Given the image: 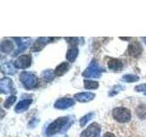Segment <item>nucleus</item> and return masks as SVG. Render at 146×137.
Wrapping results in <instances>:
<instances>
[{
	"mask_svg": "<svg viewBox=\"0 0 146 137\" xmlns=\"http://www.w3.org/2000/svg\"><path fill=\"white\" fill-rule=\"evenodd\" d=\"M68 122V117H59L57 120H55L53 122H51L48 126L46 134L48 136L54 135L55 134H57L60 131L62 128L67 124V122Z\"/></svg>",
	"mask_w": 146,
	"mask_h": 137,
	"instance_id": "1",
	"label": "nucleus"
},
{
	"mask_svg": "<svg viewBox=\"0 0 146 137\" xmlns=\"http://www.w3.org/2000/svg\"><path fill=\"white\" fill-rule=\"evenodd\" d=\"M112 116L119 122H128L131 118V112L127 108L118 107L112 111Z\"/></svg>",
	"mask_w": 146,
	"mask_h": 137,
	"instance_id": "2",
	"label": "nucleus"
},
{
	"mask_svg": "<svg viewBox=\"0 0 146 137\" xmlns=\"http://www.w3.org/2000/svg\"><path fill=\"white\" fill-rule=\"evenodd\" d=\"M20 81L27 89H33L38 84V78L31 72H22L20 74Z\"/></svg>",
	"mask_w": 146,
	"mask_h": 137,
	"instance_id": "3",
	"label": "nucleus"
},
{
	"mask_svg": "<svg viewBox=\"0 0 146 137\" xmlns=\"http://www.w3.org/2000/svg\"><path fill=\"white\" fill-rule=\"evenodd\" d=\"M102 70L99 67L98 63L96 61H92L82 73V76L86 78H100L102 75Z\"/></svg>",
	"mask_w": 146,
	"mask_h": 137,
	"instance_id": "4",
	"label": "nucleus"
},
{
	"mask_svg": "<svg viewBox=\"0 0 146 137\" xmlns=\"http://www.w3.org/2000/svg\"><path fill=\"white\" fill-rule=\"evenodd\" d=\"M100 126L97 122H93L81 132L80 137H97L100 134Z\"/></svg>",
	"mask_w": 146,
	"mask_h": 137,
	"instance_id": "5",
	"label": "nucleus"
},
{
	"mask_svg": "<svg viewBox=\"0 0 146 137\" xmlns=\"http://www.w3.org/2000/svg\"><path fill=\"white\" fill-rule=\"evenodd\" d=\"M31 65V56L29 54L21 55L14 63V66L17 68H27Z\"/></svg>",
	"mask_w": 146,
	"mask_h": 137,
	"instance_id": "6",
	"label": "nucleus"
},
{
	"mask_svg": "<svg viewBox=\"0 0 146 137\" xmlns=\"http://www.w3.org/2000/svg\"><path fill=\"white\" fill-rule=\"evenodd\" d=\"M75 104L74 100L71 99V98H61V99H58L56 102L54 104V107L57 108V109H67V108H70L71 106Z\"/></svg>",
	"mask_w": 146,
	"mask_h": 137,
	"instance_id": "7",
	"label": "nucleus"
},
{
	"mask_svg": "<svg viewBox=\"0 0 146 137\" xmlns=\"http://www.w3.org/2000/svg\"><path fill=\"white\" fill-rule=\"evenodd\" d=\"M0 90L3 93H9L14 92L16 90L13 89V82L9 78H4L0 81Z\"/></svg>",
	"mask_w": 146,
	"mask_h": 137,
	"instance_id": "8",
	"label": "nucleus"
},
{
	"mask_svg": "<svg viewBox=\"0 0 146 137\" xmlns=\"http://www.w3.org/2000/svg\"><path fill=\"white\" fill-rule=\"evenodd\" d=\"M128 52L132 57H138L143 52V48H141V44L138 41H133L129 45L128 48Z\"/></svg>",
	"mask_w": 146,
	"mask_h": 137,
	"instance_id": "9",
	"label": "nucleus"
},
{
	"mask_svg": "<svg viewBox=\"0 0 146 137\" xmlns=\"http://www.w3.org/2000/svg\"><path fill=\"white\" fill-rule=\"evenodd\" d=\"M53 38H39L32 46V51H39L42 49L48 43L51 42Z\"/></svg>",
	"mask_w": 146,
	"mask_h": 137,
	"instance_id": "10",
	"label": "nucleus"
},
{
	"mask_svg": "<svg viewBox=\"0 0 146 137\" xmlns=\"http://www.w3.org/2000/svg\"><path fill=\"white\" fill-rule=\"evenodd\" d=\"M95 98V94L92 92H81L77 93L74 96V99H76L80 102H88L92 100Z\"/></svg>",
	"mask_w": 146,
	"mask_h": 137,
	"instance_id": "11",
	"label": "nucleus"
},
{
	"mask_svg": "<svg viewBox=\"0 0 146 137\" xmlns=\"http://www.w3.org/2000/svg\"><path fill=\"white\" fill-rule=\"evenodd\" d=\"M79 55V49H78L76 45H71L68 49V52L66 54V58L70 62H74Z\"/></svg>",
	"mask_w": 146,
	"mask_h": 137,
	"instance_id": "12",
	"label": "nucleus"
},
{
	"mask_svg": "<svg viewBox=\"0 0 146 137\" xmlns=\"http://www.w3.org/2000/svg\"><path fill=\"white\" fill-rule=\"evenodd\" d=\"M108 67L110 70H111L113 71H120V70H121L123 65L120 59L111 58V59H110L108 61Z\"/></svg>",
	"mask_w": 146,
	"mask_h": 137,
	"instance_id": "13",
	"label": "nucleus"
},
{
	"mask_svg": "<svg viewBox=\"0 0 146 137\" xmlns=\"http://www.w3.org/2000/svg\"><path fill=\"white\" fill-rule=\"evenodd\" d=\"M32 103V100H21V102H19L17 104V106L15 108V111L17 113H20V112H25L27 111V109H29V105Z\"/></svg>",
	"mask_w": 146,
	"mask_h": 137,
	"instance_id": "14",
	"label": "nucleus"
},
{
	"mask_svg": "<svg viewBox=\"0 0 146 137\" xmlns=\"http://www.w3.org/2000/svg\"><path fill=\"white\" fill-rule=\"evenodd\" d=\"M16 41H17V51L15 52V54H18V53H20L22 52L23 50H25L27 47L29 46L30 44V40H21L22 39L20 38H15Z\"/></svg>",
	"mask_w": 146,
	"mask_h": 137,
	"instance_id": "15",
	"label": "nucleus"
},
{
	"mask_svg": "<svg viewBox=\"0 0 146 137\" xmlns=\"http://www.w3.org/2000/svg\"><path fill=\"white\" fill-rule=\"evenodd\" d=\"M68 68H70V65H68V63L62 62L61 64H59V65L56 68V70H55V74H56V76L60 77V76L65 74V73L68 71Z\"/></svg>",
	"mask_w": 146,
	"mask_h": 137,
	"instance_id": "16",
	"label": "nucleus"
},
{
	"mask_svg": "<svg viewBox=\"0 0 146 137\" xmlns=\"http://www.w3.org/2000/svg\"><path fill=\"white\" fill-rule=\"evenodd\" d=\"M1 68H2V70H3L5 73H6V74L13 75L14 73L16 72V70H15V68H16V67L14 66L11 62H9V61L3 63V64H2V66H1Z\"/></svg>",
	"mask_w": 146,
	"mask_h": 137,
	"instance_id": "17",
	"label": "nucleus"
},
{
	"mask_svg": "<svg viewBox=\"0 0 146 137\" xmlns=\"http://www.w3.org/2000/svg\"><path fill=\"white\" fill-rule=\"evenodd\" d=\"M0 48H1V51L2 52L10 53L13 50V49H14V45H13V43L11 42L10 40H4V41H2Z\"/></svg>",
	"mask_w": 146,
	"mask_h": 137,
	"instance_id": "18",
	"label": "nucleus"
},
{
	"mask_svg": "<svg viewBox=\"0 0 146 137\" xmlns=\"http://www.w3.org/2000/svg\"><path fill=\"white\" fill-rule=\"evenodd\" d=\"M41 76H42V78L46 80L50 81L54 79V77L56 76V74H55V71H52L51 70H47L41 73Z\"/></svg>",
	"mask_w": 146,
	"mask_h": 137,
	"instance_id": "19",
	"label": "nucleus"
},
{
	"mask_svg": "<svg viewBox=\"0 0 146 137\" xmlns=\"http://www.w3.org/2000/svg\"><path fill=\"white\" fill-rule=\"evenodd\" d=\"M84 87L86 89H89V90H94V89H97L99 87V83L97 81L85 80H84Z\"/></svg>",
	"mask_w": 146,
	"mask_h": 137,
	"instance_id": "20",
	"label": "nucleus"
},
{
	"mask_svg": "<svg viewBox=\"0 0 146 137\" xmlns=\"http://www.w3.org/2000/svg\"><path fill=\"white\" fill-rule=\"evenodd\" d=\"M93 117V113L92 112H90V113H88V114H86V115H84L83 117H82L80 120V124L81 127H83L85 126V124L87 122H88L89 121L91 120V118Z\"/></svg>",
	"mask_w": 146,
	"mask_h": 137,
	"instance_id": "21",
	"label": "nucleus"
},
{
	"mask_svg": "<svg viewBox=\"0 0 146 137\" xmlns=\"http://www.w3.org/2000/svg\"><path fill=\"white\" fill-rule=\"evenodd\" d=\"M122 80L123 81H126V82H134L139 80V77L138 76H135V75H124L122 77Z\"/></svg>",
	"mask_w": 146,
	"mask_h": 137,
	"instance_id": "22",
	"label": "nucleus"
},
{
	"mask_svg": "<svg viewBox=\"0 0 146 137\" xmlns=\"http://www.w3.org/2000/svg\"><path fill=\"white\" fill-rule=\"evenodd\" d=\"M16 100H17V97L15 95H12V96H10L6 102H4V106L6 107V108H9L10 106H12V105L14 104V102H16Z\"/></svg>",
	"mask_w": 146,
	"mask_h": 137,
	"instance_id": "23",
	"label": "nucleus"
},
{
	"mask_svg": "<svg viewBox=\"0 0 146 137\" xmlns=\"http://www.w3.org/2000/svg\"><path fill=\"white\" fill-rule=\"evenodd\" d=\"M137 114L141 119L146 118V107L145 106H140L137 108Z\"/></svg>",
	"mask_w": 146,
	"mask_h": 137,
	"instance_id": "24",
	"label": "nucleus"
},
{
	"mask_svg": "<svg viewBox=\"0 0 146 137\" xmlns=\"http://www.w3.org/2000/svg\"><path fill=\"white\" fill-rule=\"evenodd\" d=\"M121 90H122V87L120 86V85H118V86H115L114 88L111 90V92L109 93L110 96H113V95H115L116 93H118L119 91H120Z\"/></svg>",
	"mask_w": 146,
	"mask_h": 137,
	"instance_id": "25",
	"label": "nucleus"
},
{
	"mask_svg": "<svg viewBox=\"0 0 146 137\" xmlns=\"http://www.w3.org/2000/svg\"><path fill=\"white\" fill-rule=\"evenodd\" d=\"M134 90L136 91H146V83H143V84L136 86Z\"/></svg>",
	"mask_w": 146,
	"mask_h": 137,
	"instance_id": "26",
	"label": "nucleus"
},
{
	"mask_svg": "<svg viewBox=\"0 0 146 137\" xmlns=\"http://www.w3.org/2000/svg\"><path fill=\"white\" fill-rule=\"evenodd\" d=\"M102 137H115V135H114L113 134H111V132H106Z\"/></svg>",
	"mask_w": 146,
	"mask_h": 137,
	"instance_id": "27",
	"label": "nucleus"
},
{
	"mask_svg": "<svg viewBox=\"0 0 146 137\" xmlns=\"http://www.w3.org/2000/svg\"><path fill=\"white\" fill-rule=\"evenodd\" d=\"M143 39H145L144 41H145V43H146V38H143Z\"/></svg>",
	"mask_w": 146,
	"mask_h": 137,
	"instance_id": "28",
	"label": "nucleus"
},
{
	"mask_svg": "<svg viewBox=\"0 0 146 137\" xmlns=\"http://www.w3.org/2000/svg\"><path fill=\"white\" fill-rule=\"evenodd\" d=\"M145 95H146V93H145Z\"/></svg>",
	"mask_w": 146,
	"mask_h": 137,
	"instance_id": "29",
	"label": "nucleus"
}]
</instances>
